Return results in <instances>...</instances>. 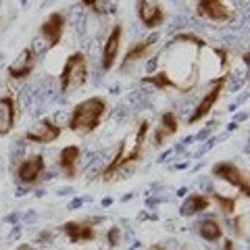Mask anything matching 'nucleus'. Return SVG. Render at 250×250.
<instances>
[{
  "label": "nucleus",
  "instance_id": "f257e3e1",
  "mask_svg": "<svg viewBox=\"0 0 250 250\" xmlns=\"http://www.w3.org/2000/svg\"><path fill=\"white\" fill-rule=\"evenodd\" d=\"M106 108H108V103L103 96H90L82 100V103H77L73 106L71 115H69L67 129L82 138L94 134L100 127V123H103Z\"/></svg>",
  "mask_w": 250,
  "mask_h": 250
},
{
  "label": "nucleus",
  "instance_id": "f03ea898",
  "mask_svg": "<svg viewBox=\"0 0 250 250\" xmlns=\"http://www.w3.org/2000/svg\"><path fill=\"white\" fill-rule=\"evenodd\" d=\"M90 77V65H88V57L83 52H73L69 54V59L62 65V71L59 75V83H61V92H73L80 90L85 85Z\"/></svg>",
  "mask_w": 250,
  "mask_h": 250
},
{
  "label": "nucleus",
  "instance_id": "7ed1b4c3",
  "mask_svg": "<svg viewBox=\"0 0 250 250\" xmlns=\"http://www.w3.org/2000/svg\"><path fill=\"white\" fill-rule=\"evenodd\" d=\"M213 175L221 182L229 184L231 188L240 190L242 196H250V182H248V175L242 171L236 163L231 161H221V163H215L213 165Z\"/></svg>",
  "mask_w": 250,
  "mask_h": 250
},
{
  "label": "nucleus",
  "instance_id": "20e7f679",
  "mask_svg": "<svg viewBox=\"0 0 250 250\" xmlns=\"http://www.w3.org/2000/svg\"><path fill=\"white\" fill-rule=\"evenodd\" d=\"M225 82H228V75H221V77H217V80L210 82L208 92L202 96V100L196 104V108H194V113H192L190 119H188V123L194 125V123H200L202 119H207V117L210 115V111L215 108V104L219 103V98H221Z\"/></svg>",
  "mask_w": 250,
  "mask_h": 250
},
{
  "label": "nucleus",
  "instance_id": "39448f33",
  "mask_svg": "<svg viewBox=\"0 0 250 250\" xmlns=\"http://www.w3.org/2000/svg\"><path fill=\"white\" fill-rule=\"evenodd\" d=\"M46 169V161L42 154H31L25 161L19 163V167L15 169V182L21 186H34L42 179Z\"/></svg>",
  "mask_w": 250,
  "mask_h": 250
},
{
  "label": "nucleus",
  "instance_id": "423d86ee",
  "mask_svg": "<svg viewBox=\"0 0 250 250\" xmlns=\"http://www.w3.org/2000/svg\"><path fill=\"white\" fill-rule=\"evenodd\" d=\"M136 13L142 25L148 29H159L167 19L165 6H163L159 0H138L136 2Z\"/></svg>",
  "mask_w": 250,
  "mask_h": 250
},
{
  "label": "nucleus",
  "instance_id": "0eeeda50",
  "mask_svg": "<svg viewBox=\"0 0 250 250\" xmlns=\"http://www.w3.org/2000/svg\"><path fill=\"white\" fill-rule=\"evenodd\" d=\"M121 42H123V25L117 23L113 25V29L108 31L106 42L103 46V57H100V67L103 71H111L119 61V52H121Z\"/></svg>",
  "mask_w": 250,
  "mask_h": 250
},
{
  "label": "nucleus",
  "instance_id": "6e6552de",
  "mask_svg": "<svg viewBox=\"0 0 250 250\" xmlns=\"http://www.w3.org/2000/svg\"><path fill=\"white\" fill-rule=\"evenodd\" d=\"M196 13L202 19L210 23H229L233 19V11L229 9L223 0H198L196 2Z\"/></svg>",
  "mask_w": 250,
  "mask_h": 250
},
{
  "label": "nucleus",
  "instance_id": "1a4fd4ad",
  "mask_svg": "<svg viewBox=\"0 0 250 250\" xmlns=\"http://www.w3.org/2000/svg\"><path fill=\"white\" fill-rule=\"evenodd\" d=\"M61 134H62V127L57 121L42 119V121H38L31 129L25 131V140L31 144H52L61 138Z\"/></svg>",
  "mask_w": 250,
  "mask_h": 250
},
{
  "label": "nucleus",
  "instance_id": "9d476101",
  "mask_svg": "<svg viewBox=\"0 0 250 250\" xmlns=\"http://www.w3.org/2000/svg\"><path fill=\"white\" fill-rule=\"evenodd\" d=\"M65 27H67V19L62 13H50L48 17L42 21L40 25V36L46 40V44L54 48V46H59L62 36H65Z\"/></svg>",
  "mask_w": 250,
  "mask_h": 250
},
{
  "label": "nucleus",
  "instance_id": "9b49d317",
  "mask_svg": "<svg viewBox=\"0 0 250 250\" xmlns=\"http://www.w3.org/2000/svg\"><path fill=\"white\" fill-rule=\"evenodd\" d=\"M36 65H38V54H36V50L31 48V46H27V48L21 50L17 61H13L9 65L6 73H9L11 80H27V77L34 73Z\"/></svg>",
  "mask_w": 250,
  "mask_h": 250
},
{
  "label": "nucleus",
  "instance_id": "f8f14e48",
  "mask_svg": "<svg viewBox=\"0 0 250 250\" xmlns=\"http://www.w3.org/2000/svg\"><path fill=\"white\" fill-rule=\"evenodd\" d=\"M61 231L69 238L71 244H85V242H94L98 238L92 221H65L61 225Z\"/></svg>",
  "mask_w": 250,
  "mask_h": 250
},
{
  "label": "nucleus",
  "instance_id": "ddd939ff",
  "mask_svg": "<svg viewBox=\"0 0 250 250\" xmlns=\"http://www.w3.org/2000/svg\"><path fill=\"white\" fill-rule=\"evenodd\" d=\"M80 159H82V148L77 144H69L61 148L59 152V169L67 179H75L80 171Z\"/></svg>",
  "mask_w": 250,
  "mask_h": 250
},
{
  "label": "nucleus",
  "instance_id": "4468645a",
  "mask_svg": "<svg viewBox=\"0 0 250 250\" xmlns=\"http://www.w3.org/2000/svg\"><path fill=\"white\" fill-rule=\"evenodd\" d=\"M177 131H179V119H177V115L171 113V111L163 113L159 125L154 127V146L156 148L165 146L169 140L177 134Z\"/></svg>",
  "mask_w": 250,
  "mask_h": 250
},
{
  "label": "nucleus",
  "instance_id": "2eb2a0df",
  "mask_svg": "<svg viewBox=\"0 0 250 250\" xmlns=\"http://www.w3.org/2000/svg\"><path fill=\"white\" fill-rule=\"evenodd\" d=\"M17 121V104L13 96H0V136L11 134Z\"/></svg>",
  "mask_w": 250,
  "mask_h": 250
},
{
  "label": "nucleus",
  "instance_id": "dca6fc26",
  "mask_svg": "<svg viewBox=\"0 0 250 250\" xmlns=\"http://www.w3.org/2000/svg\"><path fill=\"white\" fill-rule=\"evenodd\" d=\"M154 42H156L154 38H146V40H142V42H136L127 52H125V57H123L121 65H119L121 71H127L131 65H136V62H140L142 59H146L148 54H150Z\"/></svg>",
  "mask_w": 250,
  "mask_h": 250
},
{
  "label": "nucleus",
  "instance_id": "f3484780",
  "mask_svg": "<svg viewBox=\"0 0 250 250\" xmlns=\"http://www.w3.org/2000/svg\"><path fill=\"white\" fill-rule=\"evenodd\" d=\"M196 231L198 236L208 242V244H217L219 240H223V225L217 217H207V219H200L196 223Z\"/></svg>",
  "mask_w": 250,
  "mask_h": 250
},
{
  "label": "nucleus",
  "instance_id": "a211bd4d",
  "mask_svg": "<svg viewBox=\"0 0 250 250\" xmlns=\"http://www.w3.org/2000/svg\"><path fill=\"white\" fill-rule=\"evenodd\" d=\"M210 207V198L207 194H190L186 196V200L179 207V215L182 217H196L202 210H207Z\"/></svg>",
  "mask_w": 250,
  "mask_h": 250
},
{
  "label": "nucleus",
  "instance_id": "6ab92c4d",
  "mask_svg": "<svg viewBox=\"0 0 250 250\" xmlns=\"http://www.w3.org/2000/svg\"><path fill=\"white\" fill-rule=\"evenodd\" d=\"M142 82H144V83H152L156 90H167V88H171V90H182V88H179V85L165 73V71L154 73V75H148V77H144Z\"/></svg>",
  "mask_w": 250,
  "mask_h": 250
},
{
  "label": "nucleus",
  "instance_id": "aec40b11",
  "mask_svg": "<svg viewBox=\"0 0 250 250\" xmlns=\"http://www.w3.org/2000/svg\"><path fill=\"white\" fill-rule=\"evenodd\" d=\"M213 198L215 202L219 205V208H221L223 215H233L236 213V207H238V198L236 196H225V194H219V192H213Z\"/></svg>",
  "mask_w": 250,
  "mask_h": 250
},
{
  "label": "nucleus",
  "instance_id": "412c9836",
  "mask_svg": "<svg viewBox=\"0 0 250 250\" xmlns=\"http://www.w3.org/2000/svg\"><path fill=\"white\" fill-rule=\"evenodd\" d=\"M173 42H175V44H179V42H184V44H194L196 48H205V46H207V42L202 40V38L194 36V34H179V36L173 38Z\"/></svg>",
  "mask_w": 250,
  "mask_h": 250
},
{
  "label": "nucleus",
  "instance_id": "4be33fe9",
  "mask_svg": "<svg viewBox=\"0 0 250 250\" xmlns=\"http://www.w3.org/2000/svg\"><path fill=\"white\" fill-rule=\"evenodd\" d=\"M106 244H108V248H111V250L121 244V229L117 228V225L108 228V231H106Z\"/></svg>",
  "mask_w": 250,
  "mask_h": 250
},
{
  "label": "nucleus",
  "instance_id": "5701e85b",
  "mask_svg": "<svg viewBox=\"0 0 250 250\" xmlns=\"http://www.w3.org/2000/svg\"><path fill=\"white\" fill-rule=\"evenodd\" d=\"M82 4L85 6V9H92L94 13H103L104 9V0H82Z\"/></svg>",
  "mask_w": 250,
  "mask_h": 250
},
{
  "label": "nucleus",
  "instance_id": "b1692460",
  "mask_svg": "<svg viewBox=\"0 0 250 250\" xmlns=\"http://www.w3.org/2000/svg\"><path fill=\"white\" fill-rule=\"evenodd\" d=\"M221 250H238L236 248V242H233L231 238H223V248Z\"/></svg>",
  "mask_w": 250,
  "mask_h": 250
},
{
  "label": "nucleus",
  "instance_id": "393cba45",
  "mask_svg": "<svg viewBox=\"0 0 250 250\" xmlns=\"http://www.w3.org/2000/svg\"><path fill=\"white\" fill-rule=\"evenodd\" d=\"M148 250H169L165 244H163V242H154V244H150L148 246Z\"/></svg>",
  "mask_w": 250,
  "mask_h": 250
},
{
  "label": "nucleus",
  "instance_id": "a878e982",
  "mask_svg": "<svg viewBox=\"0 0 250 250\" xmlns=\"http://www.w3.org/2000/svg\"><path fill=\"white\" fill-rule=\"evenodd\" d=\"M15 250H34V246H31V244H19Z\"/></svg>",
  "mask_w": 250,
  "mask_h": 250
},
{
  "label": "nucleus",
  "instance_id": "bb28decb",
  "mask_svg": "<svg viewBox=\"0 0 250 250\" xmlns=\"http://www.w3.org/2000/svg\"><path fill=\"white\" fill-rule=\"evenodd\" d=\"M184 250H192V248H184Z\"/></svg>",
  "mask_w": 250,
  "mask_h": 250
}]
</instances>
